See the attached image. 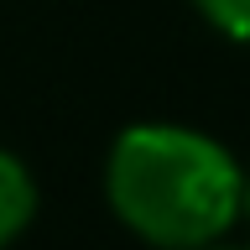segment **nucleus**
<instances>
[{
	"label": "nucleus",
	"mask_w": 250,
	"mask_h": 250,
	"mask_svg": "<svg viewBox=\"0 0 250 250\" xmlns=\"http://www.w3.org/2000/svg\"><path fill=\"white\" fill-rule=\"evenodd\" d=\"M198 250H250V245H224V240H214V245H198Z\"/></svg>",
	"instance_id": "nucleus-5"
},
{
	"label": "nucleus",
	"mask_w": 250,
	"mask_h": 250,
	"mask_svg": "<svg viewBox=\"0 0 250 250\" xmlns=\"http://www.w3.org/2000/svg\"><path fill=\"white\" fill-rule=\"evenodd\" d=\"M193 11L229 42H250V0H193Z\"/></svg>",
	"instance_id": "nucleus-3"
},
{
	"label": "nucleus",
	"mask_w": 250,
	"mask_h": 250,
	"mask_svg": "<svg viewBox=\"0 0 250 250\" xmlns=\"http://www.w3.org/2000/svg\"><path fill=\"white\" fill-rule=\"evenodd\" d=\"M42 208V193H37V177L16 151L0 146V250L16 245L21 234L31 229V219Z\"/></svg>",
	"instance_id": "nucleus-2"
},
{
	"label": "nucleus",
	"mask_w": 250,
	"mask_h": 250,
	"mask_svg": "<svg viewBox=\"0 0 250 250\" xmlns=\"http://www.w3.org/2000/svg\"><path fill=\"white\" fill-rule=\"evenodd\" d=\"M245 167L208 130L136 120L104 151V203L151 250H198L240 224Z\"/></svg>",
	"instance_id": "nucleus-1"
},
{
	"label": "nucleus",
	"mask_w": 250,
	"mask_h": 250,
	"mask_svg": "<svg viewBox=\"0 0 250 250\" xmlns=\"http://www.w3.org/2000/svg\"><path fill=\"white\" fill-rule=\"evenodd\" d=\"M240 219L250 224V172H245V193H240Z\"/></svg>",
	"instance_id": "nucleus-4"
}]
</instances>
